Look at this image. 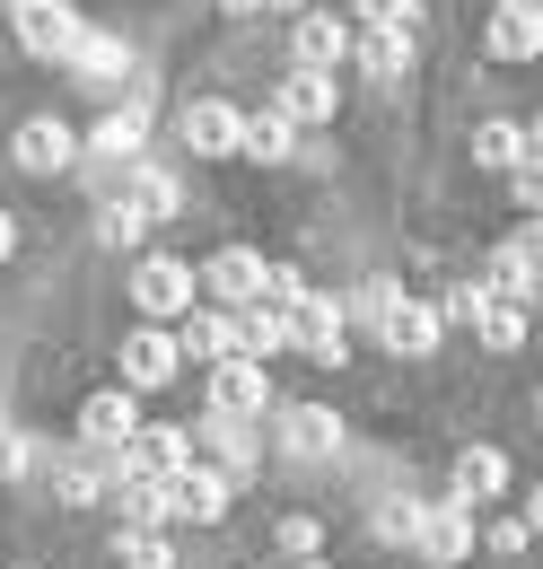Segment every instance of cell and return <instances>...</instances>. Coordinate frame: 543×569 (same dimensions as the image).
Here are the masks:
<instances>
[{
  "label": "cell",
  "mask_w": 543,
  "mask_h": 569,
  "mask_svg": "<svg viewBox=\"0 0 543 569\" xmlns=\"http://www.w3.org/2000/svg\"><path fill=\"white\" fill-rule=\"evenodd\" d=\"M79 36H88V27H79V9H62V0H45V9H18V44H27V53H45V62H62Z\"/></svg>",
  "instance_id": "obj_20"
},
{
  "label": "cell",
  "mask_w": 543,
  "mask_h": 569,
  "mask_svg": "<svg viewBox=\"0 0 543 569\" xmlns=\"http://www.w3.org/2000/svg\"><path fill=\"white\" fill-rule=\"evenodd\" d=\"M482 44H491V62H535L543 53V9L535 0H500L491 27H482Z\"/></svg>",
  "instance_id": "obj_13"
},
{
  "label": "cell",
  "mask_w": 543,
  "mask_h": 569,
  "mask_svg": "<svg viewBox=\"0 0 543 569\" xmlns=\"http://www.w3.org/2000/svg\"><path fill=\"white\" fill-rule=\"evenodd\" d=\"M334 106H342V88L334 71H289L280 88H272V114L298 132V123H334Z\"/></svg>",
  "instance_id": "obj_14"
},
{
  "label": "cell",
  "mask_w": 543,
  "mask_h": 569,
  "mask_svg": "<svg viewBox=\"0 0 543 569\" xmlns=\"http://www.w3.org/2000/svg\"><path fill=\"white\" fill-rule=\"evenodd\" d=\"M115 211L132 219V228L176 219V176H167V167H124V184H115Z\"/></svg>",
  "instance_id": "obj_16"
},
{
  "label": "cell",
  "mask_w": 543,
  "mask_h": 569,
  "mask_svg": "<svg viewBox=\"0 0 543 569\" xmlns=\"http://www.w3.org/2000/svg\"><path fill=\"white\" fill-rule=\"evenodd\" d=\"M395 298H404V281H386V272H368V281L351 289V307H342V316H368V325H377V316H386Z\"/></svg>",
  "instance_id": "obj_32"
},
{
  "label": "cell",
  "mask_w": 543,
  "mask_h": 569,
  "mask_svg": "<svg viewBox=\"0 0 543 569\" xmlns=\"http://www.w3.org/2000/svg\"><path fill=\"white\" fill-rule=\"evenodd\" d=\"M167 377H176V333H158V325L124 333V395H158Z\"/></svg>",
  "instance_id": "obj_17"
},
{
  "label": "cell",
  "mask_w": 543,
  "mask_h": 569,
  "mask_svg": "<svg viewBox=\"0 0 543 569\" xmlns=\"http://www.w3.org/2000/svg\"><path fill=\"white\" fill-rule=\"evenodd\" d=\"M132 429H140V395H124V386H97V395L79 403V438H88L97 456H124Z\"/></svg>",
  "instance_id": "obj_10"
},
{
  "label": "cell",
  "mask_w": 543,
  "mask_h": 569,
  "mask_svg": "<svg viewBox=\"0 0 543 569\" xmlns=\"http://www.w3.org/2000/svg\"><path fill=\"white\" fill-rule=\"evenodd\" d=\"M264 403H272V377H264V359H219L210 368V421H264Z\"/></svg>",
  "instance_id": "obj_4"
},
{
  "label": "cell",
  "mask_w": 543,
  "mask_h": 569,
  "mask_svg": "<svg viewBox=\"0 0 543 569\" xmlns=\"http://www.w3.org/2000/svg\"><path fill=\"white\" fill-rule=\"evenodd\" d=\"M194 447L210 456V473H228V482L264 465V438H255V421H203V429H194Z\"/></svg>",
  "instance_id": "obj_19"
},
{
  "label": "cell",
  "mask_w": 543,
  "mask_h": 569,
  "mask_svg": "<svg viewBox=\"0 0 543 569\" xmlns=\"http://www.w3.org/2000/svg\"><path fill=\"white\" fill-rule=\"evenodd\" d=\"M482 307H491V298H482V281H465V289H447V307H438V325H474Z\"/></svg>",
  "instance_id": "obj_35"
},
{
  "label": "cell",
  "mask_w": 543,
  "mask_h": 569,
  "mask_svg": "<svg viewBox=\"0 0 543 569\" xmlns=\"http://www.w3.org/2000/svg\"><path fill=\"white\" fill-rule=\"evenodd\" d=\"M474 167H535V132H526V123H482Z\"/></svg>",
  "instance_id": "obj_27"
},
{
  "label": "cell",
  "mask_w": 543,
  "mask_h": 569,
  "mask_svg": "<svg viewBox=\"0 0 543 569\" xmlns=\"http://www.w3.org/2000/svg\"><path fill=\"white\" fill-rule=\"evenodd\" d=\"M474 333L491 342V351H517V342H526V307H509V298H491V307L474 316Z\"/></svg>",
  "instance_id": "obj_31"
},
{
  "label": "cell",
  "mask_w": 543,
  "mask_h": 569,
  "mask_svg": "<svg viewBox=\"0 0 543 569\" xmlns=\"http://www.w3.org/2000/svg\"><path fill=\"white\" fill-rule=\"evenodd\" d=\"M53 499H62V508H97V499H106V465H97V456H62V465H53Z\"/></svg>",
  "instance_id": "obj_28"
},
{
  "label": "cell",
  "mask_w": 543,
  "mask_h": 569,
  "mask_svg": "<svg viewBox=\"0 0 543 569\" xmlns=\"http://www.w3.org/2000/svg\"><path fill=\"white\" fill-rule=\"evenodd\" d=\"M176 132H185V149H194V158H237V132H246V114H237L228 97H194Z\"/></svg>",
  "instance_id": "obj_11"
},
{
  "label": "cell",
  "mask_w": 543,
  "mask_h": 569,
  "mask_svg": "<svg viewBox=\"0 0 543 569\" xmlns=\"http://www.w3.org/2000/svg\"><path fill=\"white\" fill-rule=\"evenodd\" d=\"M140 132H149V79L132 88V106H115V114H106V123L88 132V149H97V158H115V167H132Z\"/></svg>",
  "instance_id": "obj_21"
},
{
  "label": "cell",
  "mask_w": 543,
  "mask_h": 569,
  "mask_svg": "<svg viewBox=\"0 0 543 569\" xmlns=\"http://www.w3.org/2000/svg\"><path fill=\"white\" fill-rule=\"evenodd\" d=\"M228 499H237V482H228V473H210L203 456H194L185 473H167V482H158V526H219V517H228Z\"/></svg>",
  "instance_id": "obj_1"
},
{
  "label": "cell",
  "mask_w": 543,
  "mask_h": 569,
  "mask_svg": "<svg viewBox=\"0 0 543 569\" xmlns=\"http://www.w3.org/2000/svg\"><path fill=\"white\" fill-rule=\"evenodd\" d=\"M62 71H70V79H88V88H106V79L132 71V53H124L115 36H79V44L62 53Z\"/></svg>",
  "instance_id": "obj_24"
},
{
  "label": "cell",
  "mask_w": 543,
  "mask_h": 569,
  "mask_svg": "<svg viewBox=\"0 0 543 569\" xmlns=\"http://www.w3.org/2000/svg\"><path fill=\"white\" fill-rule=\"evenodd\" d=\"M316 543H325V535H316V517H280V552H289V561H307Z\"/></svg>",
  "instance_id": "obj_36"
},
{
  "label": "cell",
  "mask_w": 543,
  "mask_h": 569,
  "mask_svg": "<svg viewBox=\"0 0 543 569\" xmlns=\"http://www.w3.org/2000/svg\"><path fill=\"white\" fill-rule=\"evenodd\" d=\"M255 9H289V18H298V9H307V0H255Z\"/></svg>",
  "instance_id": "obj_39"
},
{
  "label": "cell",
  "mask_w": 543,
  "mask_h": 569,
  "mask_svg": "<svg viewBox=\"0 0 543 569\" xmlns=\"http://www.w3.org/2000/svg\"><path fill=\"white\" fill-rule=\"evenodd\" d=\"M9 254H18V219L0 211V263H9Z\"/></svg>",
  "instance_id": "obj_38"
},
{
  "label": "cell",
  "mask_w": 543,
  "mask_h": 569,
  "mask_svg": "<svg viewBox=\"0 0 543 569\" xmlns=\"http://www.w3.org/2000/svg\"><path fill=\"white\" fill-rule=\"evenodd\" d=\"M0 429H9V421H0Z\"/></svg>",
  "instance_id": "obj_41"
},
{
  "label": "cell",
  "mask_w": 543,
  "mask_h": 569,
  "mask_svg": "<svg viewBox=\"0 0 543 569\" xmlns=\"http://www.w3.org/2000/svg\"><path fill=\"white\" fill-rule=\"evenodd\" d=\"M509 491V456L500 447H465L456 456V508H482V499Z\"/></svg>",
  "instance_id": "obj_23"
},
{
  "label": "cell",
  "mask_w": 543,
  "mask_h": 569,
  "mask_svg": "<svg viewBox=\"0 0 543 569\" xmlns=\"http://www.w3.org/2000/svg\"><path fill=\"white\" fill-rule=\"evenodd\" d=\"M228 351H237V316L194 307V316H185V333H176V359H203V368H219Z\"/></svg>",
  "instance_id": "obj_22"
},
{
  "label": "cell",
  "mask_w": 543,
  "mask_h": 569,
  "mask_svg": "<svg viewBox=\"0 0 543 569\" xmlns=\"http://www.w3.org/2000/svg\"><path fill=\"white\" fill-rule=\"evenodd\" d=\"M237 158H264V167H280V158H289V123H280V114H246V132H237Z\"/></svg>",
  "instance_id": "obj_30"
},
{
  "label": "cell",
  "mask_w": 543,
  "mask_h": 569,
  "mask_svg": "<svg viewBox=\"0 0 543 569\" xmlns=\"http://www.w3.org/2000/svg\"><path fill=\"white\" fill-rule=\"evenodd\" d=\"M421 508H430V499H386V508H377V543H412Z\"/></svg>",
  "instance_id": "obj_33"
},
{
  "label": "cell",
  "mask_w": 543,
  "mask_h": 569,
  "mask_svg": "<svg viewBox=\"0 0 543 569\" xmlns=\"http://www.w3.org/2000/svg\"><path fill=\"white\" fill-rule=\"evenodd\" d=\"M482 298H509V307H526V298H535V228H517V237L482 263Z\"/></svg>",
  "instance_id": "obj_18"
},
{
  "label": "cell",
  "mask_w": 543,
  "mask_h": 569,
  "mask_svg": "<svg viewBox=\"0 0 543 569\" xmlns=\"http://www.w3.org/2000/svg\"><path fill=\"white\" fill-rule=\"evenodd\" d=\"M342 325H351V316H342L334 289H298V307H289V351H307L316 368H334L342 359Z\"/></svg>",
  "instance_id": "obj_2"
},
{
  "label": "cell",
  "mask_w": 543,
  "mask_h": 569,
  "mask_svg": "<svg viewBox=\"0 0 543 569\" xmlns=\"http://www.w3.org/2000/svg\"><path fill=\"white\" fill-rule=\"evenodd\" d=\"M132 307L149 316V325L194 316V263H176V254H149V263H132Z\"/></svg>",
  "instance_id": "obj_3"
},
{
  "label": "cell",
  "mask_w": 543,
  "mask_h": 569,
  "mask_svg": "<svg viewBox=\"0 0 543 569\" xmlns=\"http://www.w3.org/2000/svg\"><path fill=\"white\" fill-rule=\"evenodd\" d=\"M272 447H280L289 465H325V456H342V412H325V403H289L280 429H272Z\"/></svg>",
  "instance_id": "obj_7"
},
{
  "label": "cell",
  "mask_w": 543,
  "mask_h": 569,
  "mask_svg": "<svg viewBox=\"0 0 543 569\" xmlns=\"http://www.w3.org/2000/svg\"><path fill=\"white\" fill-rule=\"evenodd\" d=\"M359 71L368 79H404L412 71V27H368V36H359Z\"/></svg>",
  "instance_id": "obj_25"
},
{
  "label": "cell",
  "mask_w": 543,
  "mask_h": 569,
  "mask_svg": "<svg viewBox=\"0 0 543 569\" xmlns=\"http://www.w3.org/2000/svg\"><path fill=\"white\" fill-rule=\"evenodd\" d=\"M526 535H535L526 517H500V526H491V552H526Z\"/></svg>",
  "instance_id": "obj_37"
},
{
  "label": "cell",
  "mask_w": 543,
  "mask_h": 569,
  "mask_svg": "<svg viewBox=\"0 0 543 569\" xmlns=\"http://www.w3.org/2000/svg\"><path fill=\"white\" fill-rule=\"evenodd\" d=\"M9 158H18L27 176H62L70 158H79V132H70L62 114H36V123H18V141H9Z\"/></svg>",
  "instance_id": "obj_12"
},
{
  "label": "cell",
  "mask_w": 543,
  "mask_h": 569,
  "mask_svg": "<svg viewBox=\"0 0 543 569\" xmlns=\"http://www.w3.org/2000/svg\"><path fill=\"white\" fill-rule=\"evenodd\" d=\"M115 561L124 569H176V543H167V526H124L115 535Z\"/></svg>",
  "instance_id": "obj_29"
},
{
  "label": "cell",
  "mask_w": 543,
  "mask_h": 569,
  "mask_svg": "<svg viewBox=\"0 0 543 569\" xmlns=\"http://www.w3.org/2000/svg\"><path fill=\"white\" fill-rule=\"evenodd\" d=\"M412 552H421L430 569H456L465 552H474V508L430 499V508H421V526H412Z\"/></svg>",
  "instance_id": "obj_6"
},
{
  "label": "cell",
  "mask_w": 543,
  "mask_h": 569,
  "mask_svg": "<svg viewBox=\"0 0 543 569\" xmlns=\"http://www.w3.org/2000/svg\"><path fill=\"white\" fill-rule=\"evenodd\" d=\"M412 9H421V0H351L359 27H412Z\"/></svg>",
  "instance_id": "obj_34"
},
{
  "label": "cell",
  "mask_w": 543,
  "mask_h": 569,
  "mask_svg": "<svg viewBox=\"0 0 543 569\" xmlns=\"http://www.w3.org/2000/svg\"><path fill=\"white\" fill-rule=\"evenodd\" d=\"M18 9H45V0H9V18H18Z\"/></svg>",
  "instance_id": "obj_40"
},
{
  "label": "cell",
  "mask_w": 543,
  "mask_h": 569,
  "mask_svg": "<svg viewBox=\"0 0 543 569\" xmlns=\"http://www.w3.org/2000/svg\"><path fill=\"white\" fill-rule=\"evenodd\" d=\"M194 465V429H167V421H140L124 438V473L132 482H167V473H185Z\"/></svg>",
  "instance_id": "obj_5"
},
{
  "label": "cell",
  "mask_w": 543,
  "mask_h": 569,
  "mask_svg": "<svg viewBox=\"0 0 543 569\" xmlns=\"http://www.w3.org/2000/svg\"><path fill=\"white\" fill-rule=\"evenodd\" d=\"M438 333H447V325H438V307H421V298H395V307L377 316V342H386L395 359H430Z\"/></svg>",
  "instance_id": "obj_15"
},
{
  "label": "cell",
  "mask_w": 543,
  "mask_h": 569,
  "mask_svg": "<svg viewBox=\"0 0 543 569\" xmlns=\"http://www.w3.org/2000/svg\"><path fill=\"white\" fill-rule=\"evenodd\" d=\"M289 351V316L280 307H237V359H272Z\"/></svg>",
  "instance_id": "obj_26"
},
{
  "label": "cell",
  "mask_w": 543,
  "mask_h": 569,
  "mask_svg": "<svg viewBox=\"0 0 543 569\" xmlns=\"http://www.w3.org/2000/svg\"><path fill=\"white\" fill-rule=\"evenodd\" d=\"M342 53H351V18H334V9L289 18V71H334Z\"/></svg>",
  "instance_id": "obj_9"
},
{
  "label": "cell",
  "mask_w": 543,
  "mask_h": 569,
  "mask_svg": "<svg viewBox=\"0 0 543 569\" xmlns=\"http://www.w3.org/2000/svg\"><path fill=\"white\" fill-rule=\"evenodd\" d=\"M194 289L219 298V316H237V307H255V289H264V254H255V246H219L203 272H194Z\"/></svg>",
  "instance_id": "obj_8"
}]
</instances>
